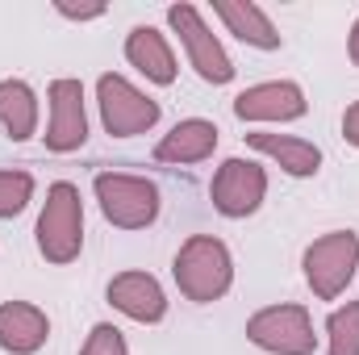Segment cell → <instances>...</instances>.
<instances>
[{
    "mask_svg": "<svg viewBox=\"0 0 359 355\" xmlns=\"http://www.w3.org/2000/svg\"><path fill=\"white\" fill-rule=\"evenodd\" d=\"M104 297H109L113 309H121L126 318H134L142 326L168 318V293H163V284L151 272H121V276H113Z\"/></svg>",
    "mask_w": 359,
    "mask_h": 355,
    "instance_id": "obj_11",
    "label": "cell"
},
{
    "mask_svg": "<svg viewBox=\"0 0 359 355\" xmlns=\"http://www.w3.org/2000/svg\"><path fill=\"white\" fill-rule=\"evenodd\" d=\"M126 59L159 88L176 84V55L168 46V38L155 29V25H134L130 38H126Z\"/></svg>",
    "mask_w": 359,
    "mask_h": 355,
    "instance_id": "obj_14",
    "label": "cell"
},
{
    "mask_svg": "<svg viewBox=\"0 0 359 355\" xmlns=\"http://www.w3.org/2000/svg\"><path fill=\"white\" fill-rule=\"evenodd\" d=\"M50 339V318L29 301H4L0 305V347L8 355H34Z\"/></svg>",
    "mask_w": 359,
    "mask_h": 355,
    "instance_id": "obj_12",
    "label": "cell"
},
{
    "mask_svg": "<svg viewBox=\"0 0 359 355\" xmlns=\"http://www.w3.org/2000/svg\"><path fill=\"white\" fill-rule=\"evenodd\" d=\"M180 293L196 305H209V301H222L234 284V260H230V247L213 234H192L184 247L176 251V264H172Z\"/></svg>",
    "mask_w": 359,
    "mask_h": 355,
    "instance_id": "obj_1",
    "label": "cell"
},
{
    "mask_svg": "<svg viewBox=\"0 0 359 355\" xmlns=\"http://www.w3.org/2000/svg\"><path fill=\"white\" fill-rule=\"evenodd\" d=\"M213 13L226 21V29L238 42H247L255 51H276L280 46V29L271 25V17L259 4H251V0H213Z\"/></svg>",
    "mask_w": 359,
    "mask_h": 355,
    "instance_id": "obj_15",
    "label": "cell"
},
{
    "mask_svg": "<svg viewBox=\"0 0 359 355\" xmlns=\"http://www.w3.org/2000/svg\"><path fill=\"white\" fill-rule=\"evenodd\" d=\"M0 126L13 142H29L38 134V96L25 80H0Z\"/></svg>",
    "mask_w": 359,
    "mask_h": 355,
    "instance_id": "obj_17",
    "label": "cell"
},
{
    "mask_svg": "<svg viewBox=\"0 0 359 355\" xmlns=\"http://www.w3.org/2000/svg\"><path fill=\"white\" fill-rule=\"evenodd\" d=\"M347 51H351V63L359 67V21L351 25V42H347Z\"/></svg>",
    "mask_w": 359,
    "mask_h": 355,
    "instance_id": "obj_23",
    "label": "cell"
},
{
    "mask_svg": "<svg viewBox=\"0 0 359 355\" xmlns=\"http://www.w3.org/2000/svg\"><path fill=\"white\" fill-rule=\"evenodd\" d=\"M46 100H50V126H46V134H42V138H46V151H55V155H72V151H80V147L88 142L84 84L72 80V76H63V80L50 84Z\"/></svg>",
    "mask_w": 359,
    "mask_h": 355,
    "instance_id": "obj_9",
    "label": "cell"
},
{
    "mask_svg": "<svg viewBox=\"0 0 359 355\" xmlns=\"http://www.w3.org/2000/svg\"><path fill=\"white\" fill-rule=\"evenodd\" d=\"M247 339L259 351H271V355H313L318 351L313 318H309L305 305H268V309L251 314Z\"/></svg>",
    "mask_w": 359,
    "mask_h": 355,
    "instance_id": "obj_6",
    "label": "cell"
},
{
    "mask_svg": "<svg viewBox=\"0 0 359 355\" xmlns=\"http://www.w3.org/2000/svg\"><path fill=\"white\" fill-rule=\"evenodd\" d=\"M326 355H359V301L326 318Z\"/></svg>",
    "mask_w": 359,
    "mask_h": 355,
    "instance_id": "obj_18",
    "label": "cell"
},
{
    "mask_svg": "<svg viewBox=\"0 0 359 355\" xmlns=\"http://www.w3.org/2000/svg\"><path fill=\"white\" fill-rule=\"evenodd\" d=\"M96 105H100V121L113 138H134L147 134L159 121V100H151L142 88H134L126 76L104 72L96 80Z\"/></svg>",
    "mask_w": 359,
    "mask_h": 355,
    "instance_id": "obj_5",
    "label": "cell"
},
{
    "mask_svg": "<svg viewBox=\"0 0 359 355\" xmlns=\"http://www.w3.org/2000/svg\"><path fill=\"white\" fill-rule=\"evenodd\" d=\"M80 355H130V347H126V335L113 322H96L88 330V339H84V347H80Z\"/></svg>",
    "mask_w": 359,
    "mask_h": 355,
    "instance_id": "obj_20",
    "label": "cell"
},
{
    "mask_svg": "<svg viewBox=\"0 0 359 355\" xmlns=\"http://www.w3.org/2000/svg\"><path fill=\"white\" fill-rule=\"evenodd\" d=\"M217 151V126L205 117H184L172 126V134H163V142L155 147L159 163H205Z\"/></svg>",
    "mask_w": 359,
    "mask_h": 355,
    "instance_id": "obj_13",
    "label": "cell"
},
{
    "mask_svg": "<svg viewBox=\"0 0 359 355\" xmlns=\"http://www.w3.org/2000/svg\"><path fill=\"white\" fill-rule=\"evenodd\" d=\"M168 21H172V29L180 34L184 55H188V63L196 67V76H201L205 84H230V80H234L230 55H226V46L217 42V34H209V25H205V17L196 13V4H172V8H168Z\"/></svg>",
    "mask_w": 359,
    "mask_h": 355,
    "instance_id": "obj_7",
    "label": "cell"
},
{
    "mask_svg": "<svg viewBox=\"0 0 359 355\" xmlns=\"http://www.w3.org/2000/svg\"><path fill=\"white\" fill-rule=\"evenodd\" d=\"M343 138H347L351 147H359V100L343 113Z\"/></svg>",
    "mask_w": 359,
    "mask_h": 355,
    "instance_id": "obj_22",
    "label": "cell"
},
{
    "mask_svg": "<svg viewBox=\"0 0 359 355\" xmlns=\"http://www.w3.org/2000/svg\"><path fill=\"white\" fill-rule=\"evenodd\" d=\"M247 142H251L259 155L276 159L288 176H297V180L318 176V168H322V151H318L309 138H292V134H268V130H255V134H247Z\"/></svg>",
    "mask_w": 359,
    "mask_h": 355,
    "instance_id": "obj_16",
    "label": "cell"
},
{
    "mask_svg": "<svg viewBox=\"0 0 359 355\" xmlns=\"http://www.w3.org/2000/svg\"><path fill=\"white\" fill-rule=\"evenodd\" d=\"M84 247V201L72 180H55L46 188V205L38 213V251L46 264H72Z\"/></svg>",
    "mask_w": 359,
    "mask_h": 355,
    "instance_id": "obj_2",
    "label": "cell"
},
{
    "mask_svg": "<svg viewBox=\"0 0 359 355\" xmlns=\"http://www.w3.org/2000/svg\"><path fill=\"white\" fill-rule=\"evenodd\" d=\"M100 213L117 230H147L159 217V188L147 176H126V172H100L92 180Z\"/></svg>",
    "mask_w": 359,
    "mask_h": 355,
    "instance_id": "obj_4",
    "label": "cell"
},
{
    "mask_svg": "<svg viewBox=\"0 0 359 355\" xmlns=\"http://www.w3.org/2000/svg\"><path fill=\"white\" fill-rule=\"evenodd\" d=\"M63 17H72V21H92V17H100L104 13V4H88V8H76V4H55Z\"/></svg>",
    "mask_w": 359,
    "mask_h": 355,
    "instance_id": "obj_21",
    "label": "cell"
},
{
    "mask_svg": "<svg viewBox=\"0 0 359 355\" xmlns=\"http://www.w3.org/2000/svg\"><path fill=\"white\" fill-rule=\"evenodd\" d=\"M305 280L313 288L318 301H334L347 293V284L355 280V267H359V234L355 230H330L322 239H313L305 247Z\"/></svg>",
    "mask_w": 359,
    "mask_h": 355,
    "instance_id": "obj_3",
    "label": "cell"
},
{
    "mask_svg": "<svg viewBox=\"0 0 359 355\" xmlns=\"http://www.w3.org/2000/svg\"><path fill=\"white\" fill-rule=\"evenodd\" d=\"M29 201H34L29 172H0V217H17Z\"/></svg>",
    "mask_w": 359,
    "mask_h": 355,
    "instance_id": "obj_19",
    "label": "cell"
},
{
    "mask_svg": "<svg viewBox=\"0 0 359 355\" xmlns=\"http://www.w3.org/2000/svg\"><path fill=\"white\" fill-rule=\"evenodd\" d=\"M209 196H213V209L222 217H251L264 196H268V172L251 159H226L217 172H213V184H209Z\"/></svg>",
    "mask_w": 359,
    "mask_h": 355,
    "instance_id": "obj_8",
    "label": "cell"
},
{
    "mask_svg": "<svg viewBox=\"0 0 359 355\" xmlns=\"http://www.w3.org/2000/svg\"><path fill=\"white\" fill-rule=\"evenodd\" d=\"M305 109H309L305 88L292 80L251 84L234 96V117H243V121H297V117H305Z\"/></svg>",
    "mask_w": 359,
    "mask_h": 355,
    "instance_id": "obj_10",
    "label": "cell"
}]
</instances>
